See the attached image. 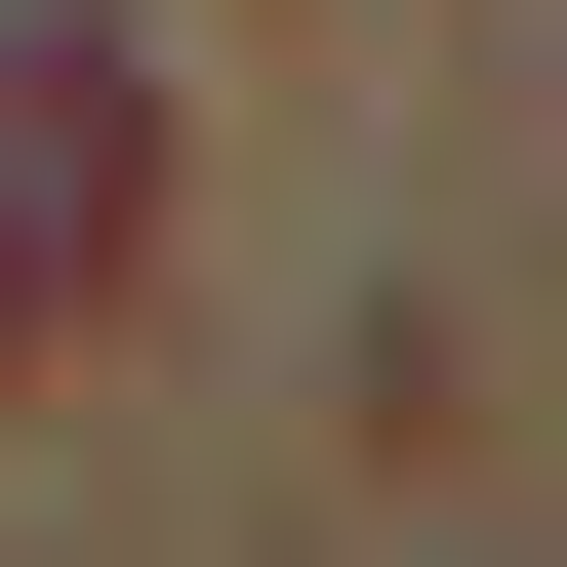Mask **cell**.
I'll return each instance as SVG.
<instances>
[{
  "label": "cell",
  "mask_w": 567,
  "mask_h": 567,
  "mask_svg": "<svg viewBox=\"0 0 567 567\" xmlns=\"http://www.w3.org/2000/svg\"><path fill=\"white\" fill-rule=\"evenodd\" d=\"M0 365H41V284H0Z\"/></svg>",
  "instance_id": "cell-2"
},
{
  "label": "cell",
  "mask_w": 567,
  "mask_h": 567,
  "mask_svg": "<svg viewBox=\"0 0 567 567\" xmlns=\"http://www.w3.org/2000/svg\"><path fill=\"white\" fill-rule=\"evenodd\" d=\"M122 244H163V82H122V41H0V284L82 324Z\"/></svg>",
  "instance_id": "cell-1"
}]
</instances>
